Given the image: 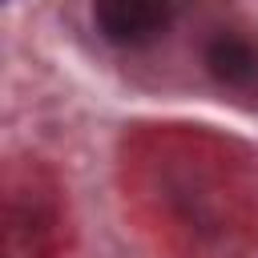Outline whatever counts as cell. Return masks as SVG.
I'll list each match as a JSON object with an SVG mask.
<instances>
[{"label": "cell", "instance_id": "6da1fadb", "mask_svg": "<svg viewBox=\"0 0 258 258\" xmlns=\"http://www.w3.org/2000/svg\"><path fill=\"white\" fill-rule=\"evenodd\" d=\"M93 16L105 40L133 48V44L153 40L169 24L173 0H93Z\"/></svg>", "mask_w": 258, "mask_h": 258}, {"label": "cell", "instance_id": "7a4b0ae2", "mask_svg": "<svg viewBox=\"0 0 258 258\" xmlns=\"http://www.w3.org/2000/svg\"><path fill=\"white\" fill-rule=\"evenodd\" d=\"M206 69L210 77L242 97H258V44L238 32H218L206 48Z\"/></svg>", "mask_w": 258, "mask_h": 258}]
</instances>
